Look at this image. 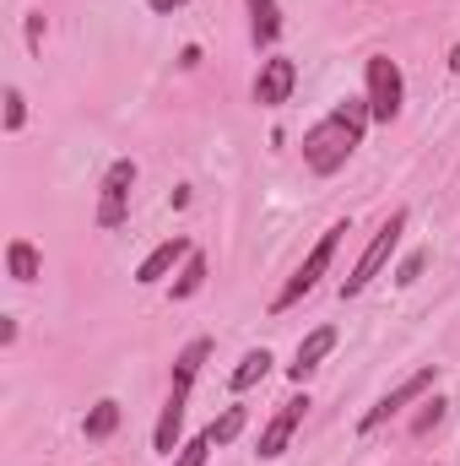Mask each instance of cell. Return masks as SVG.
Listing matches in <instances>:
<instances>
[{
    "instance_id": "1",
    "label": "cell",
    "mask_w": 460,
    "mask_h": 466,
    "mask_svg": "<svg viewBox=\"0 0 460 466\" xmlns=\"http://www.w3.org/2000/svg\"><path fill=\"white\" fill-rule=\"evenodd\" d=\"M368 98H346L336 104L331 115L320 119L309 136H304V163L315 168V174H336L346 157L357 152V141H363V125H368Z\"/></svg>"
},
{
    "instance_id": "2",
    "label": "cell",
    "mask_w": 460,
    "mask_h": 466,
    "mask_svg": "<svg viewBox=\"0 0 460 466\" xmlns=\"http://www.w3.org/2000/svg\"><path fill=\"white\" fill-rule=\"evenodd\" d=\"M401 233H406V212L395 207V212H390V218L379 223V233L368 238V249L357 255V266H352V271L342 277V299H352V293H363V288H368V282H374V277H379V271L390 266V255H395Z\"/></svg>"
},
{
    "instance_id": "3",
    "label": "cell",
    "mask_w": 460,
    "mask_h": 466,
    "mask_svg": "<svg viewBox=\"0 0 460 466\" xmlns=\"http://www.w3.org/2000/svg\"><path fill=\"white\" fill-rule=\"evenodd\" d=\"M342 238H346V223L325 228V238H320V244L309 249V260H304V266H298V271L287 277V288H282V293L271 299V309H276V315H282V309H293V304H298V299H304V293H309V288H315V282L325 277V271H331V260H336V244H342Z\"/></svg>"
},
{
    "instance_id": "4",
    "label": "cell",
    "mask_w": 460,
    "mask_h": 466,
    "mask_svg": "<svg viewBox=\"0 0 460 466\" xmlns=\"http://www.w3.org/2000/svg\"><path fill=\"white\" fill-rule=\"evenodd\" d=\"M401 98H406L401 66H395L390 55H368V115L374 119H395L401 115Z\"/></svg>"
},
{
    "instance_id": "5",
    "label": "cell",
    "mask_w": 460,
    "mask_h": 466,
    "mask_svg": "<svg viewBox=\"0 0 460 466\" xmlns=\"http://www.w3.org/2000/svg\"><path fill=\"white\" fill-rule=\"evenodd\" d=\"M434 380H439V369H434V363H423V369H417V374H406V380H401V385H395V390H390V396L379 401V407H368L357 429L368 434V429H379V423H390V418H395V412H401L406 401H417V396H428V390H434Z\"/></svg>"
},
{
    "instance_id": "6",
    "label": "cell",
    "mask_w": 460,
    "mask_h": 466,
    "mask_svg": "<svg viewBox=\"0 0 460 466\" xmlns=\"http://www.w3.org/2000/svg\"><path fill=\"white\" fill-rule=\"evenodd\" d=\"M130 185H135V163H130V157H119L115 168L104 174V196H98V228H119V223H125Z\"/></svg>"
},
{
    "instance_id": "7",
    "label": "cell",
    "mask_w": 460,
    "mask_h": 466,
    "mask_svg": "<svg viewBox=\"0 0 460 466\" xmlns=\"http://www.w3.org/2000/svg\"><path fill=\"white\" fill-rule=\"evenodd\" d=\"M304 412H309V396H293V401L276 407V418H271L265 434H260V461H276V456L287 451V440H293V429L304 423Z\"/></svg>"
},
{
    "instance_id": "8",
    "label": "cell",
    "mask_w": 460,
    "mask_h": 466,
    "mask_svg": "<svg viewBox=\"0 0 460 466\" xmlns=\"http://www.w3.org/2000/svg\"><path fill=\"white\" fill-rule=\"evenodd\" d=\"M293 82H298V66H293L287 55H271V60L260 66V76H255V104H265V109H276V104H287V93H293Z\"/></svg>"
},
{
    "instance_id": "9",
    "label": "cell",
    "mask_w": 460,
    "mask_h": 466,
    "mask_svg": "<svg viewBox=\"0 0 460 466\" xmlns=\"http://www.w3.org/2000/svg\"><path fill=\"white\" fill-rule=\"evenodd\" d=\"M179 260H190V238H185V233H174L168 244H157V249H152V255L141 260L135 282H163V277H168V271H174Z\"/></svg>"
},
{
    "instance_id": "10",
    "label": "cell",
    "mask_w": 460,
    "mask_h": 466,
    "mask_svg": "<svg viewBox=\"0 0 460 466\" xmlns=\"http://www.w3.org/2000/svg\"><path fill=\"white\" fill-rule=\"evenodd\" d=\"M331 348H336V331H331V326L309 331V337L298 342V358H293V380L304 385V380H309V374H315V369L325 363V352H331Z\"/></svg>"
},
{
    "instance_id": "11",
    "label": "cell",
    "mask_w": 460,
    "mask_h": 466,
    "mask_svg": "<svg viewBox=\"0 0 460 466\" xmlns=\"http://www.w3.org/2000/svg\"><path fill=\"white\" fill-rule=\"evenodd\" d=\"M185 401H190L185 390H168V407H163V418H157V434H152V445H157V451H168V456L179 451V429H185Z\"/></svg>"
},
{
    "instance_id": "12",
    "label": "cell",
    "mask_w": 460,
    "mask_h": 466,
    "mask_svg": "<svg viewBox=\"0 0 460 466\" xmlns=\"http://www.w3.org/2000/svg\"><path fill=\"white\" fill-rule=\"evenodd\" d=\"M206 358H212V342H206V337H195L190 348L174 358V390H185V396H190V390H195V374H201V363H206Z\"/></svg>"
},
{
    "instance_id": "13",
    "label": "cell",
    "mask_w": 460,
    "mask_h": 466,
    "mask_svg": "<svg viewBox=\"0 0 460 466\" xmlns=\"http://www.w3.org/2000/svg\"><path fill=\"white\" fill-rule=\"evenodd\" d=\"M249 33H255V44H276V33H282L276 0H249Z\"/></svg>"
},
{
    "instance_id": "14",
    "label": "cell",
    "mask_w": 460,
    "mask_h": 466,
    "mask_svg": "<svg viewBox=\"0 0 460 466\" xmlns=\"http://www.w3.org/2000/svg\"><path fill=\"white\" fill-rule=\"evenodd\" d=\"M271 374V352L265 348H255V352H244L238 358V369H233V390H249L255 380H265Z\"/></svg>"
},
{
    "instance_id": "15",
    "label": "cell",
    "mask_w": 460,
    "mask_h": 466,
    "mask_svg": "<svg viewBox=\"0 0 460 466\" xmlns=\"http://www.w3.org/2000/svg\"><path fill=\"white\" fill-rule=\"evenodd\" d=\"M5 266H11V277H16V282H33V277H38V249H33L27 238H11Z\"/></svg>"
},
{
    "instance_id": "16",
    "label": "cell",
    "mask_w": 460,
    "mask_h": 466,
    "mask_svg": "<svg viewBox=\"0 0 460 466\" xmlns=\"http://www.w3.org/2000/svg\"><path fill=\"white\" fill-rule=\"evenodd\" d=\"M82 429H87V440H109V434L119 429V401H98V407L87 412Z\"/></svg>"
},
{
    "instance_id": "17",
    "label": "cell",
    "mask_w": 460,
    "mask_h": 466,
    "mask_svg": "<svg viewBox=\"0 0 460 466\" xmlns=\"http://www.w3.org/2000/svg\"><path fill=\"white\" fill-rule=\"evenodd\" d=\"M201 282H206V255H195V249H190V260H185V271H179V282H174V299L201 293Z\"/></svg>"
},
{
    "instance_id": "18",
    "label": "cell",
    "mask_w": 460,
    "mask_h": 466,
    "mask_svg": "<svg viewBox=\"0 0 460 466\" xmlns=\"http://www.w3.org/2000/svg\"><path fill=\"white\" fill-rule=\"evenodd\" d=\"M238 429H244V407H228L206 434H212V445H228V440H238Z\"/></svg>"
},
{
    "instance_id": "19",
    "label": "cell",
    "mask_w": 460,
    "mask_h": 466,
    "mask_svg": "<svg viewBox=\"0 0 460 466\" xmlns=\"http://www.w3.org/2000/svg\"><path fill=\"white\" fill-rule=\"evenodd\" d=\"M206 451H212V434H201V440L179 445V456H174V466H206Z\"/></svg>"
},
{
    "instance_id": "20",
    "label": "cell",
    "mask_w": 460,
    "mask_h": 466,
    "mask_svg": "<svg viewBox=\"0 0 460 466\" xmlns=\"http://www.w3.org/2000/svg\"><path fill=\"white\" fill-rule=\"evenodd\" d=\"M22 119H27V104H22V93L11 87V93H5V130H22Z\"/></svg>"
},
{
    "instance_id": "21",
    "label": "cell",
    "mask_w": 460,
    "mask_h": 466,
    "mask_svg": "<svg viewBox=\"0 0 460 466\" xmlns=\"http://www.w3.org/2000/svg\"><path fill=\"white\" fill-rule=\"evenodd\" d=\"M445 418V401H423V412H417V423H412V434H428L434 423Z\"/></svg>"
},
{
    "instance_id": "22",
    "label": "cell",
    "mask_w": 460,
    "mask_h": 466,
    "mask_svg": "<svg viewBox=\"0 0 460 466\" xmlns=\"http://www.w3.org/2000/svg\"><path fill=\"white\" fill-rule=\"evenodd\" d=\"M417 277H423V255H406L401 271H395V282H417Z\"/></svg>"
},
{
    "instance_id": "23",
    "label": "cell",
    "mask_w": 460,
    "mask_h": 466,
    "mask_svg": "<svg viewBox=\"0 0 460 466\" xmlns=\"http://www.w3.org/2000/svg\"><path fill=\"white\" fill-rule=\"evenodd\" d=\"M185 0H152V11H179Z\"/></svg>"
},
{
    "instance_id": "24",
    "label": "cell",
    "mask_w": 460,
    "mask_h": 466,
    "mask_svg": "<svg viewBox=\"0 0 460 466\" xmlns=\"http://www.w3.org/2000/svg\"><path fill=\"white\" fill-rule=\"evenodd\" d=\"M450 71H460V44L450 49Z\"/></svg>"
}]
</instances>
